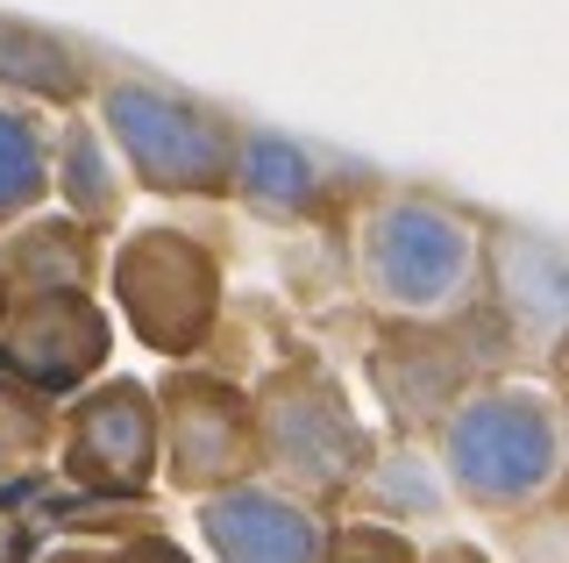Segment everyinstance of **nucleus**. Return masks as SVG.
I'll return each mask as SVG.
<instances>
[{"label": "nucleus", "instance_id": "f257e3e1", "mask_svg": "<svg viewBox=\"0 0 569 563\" xmlns=\"http://www.w3.org/2000/svg\"><path fill=\"white\" fill-rule=\"evenodd\" d=\"M29 79V86H43V93H71V58L50 37H36V29H14V22H0V79Z\"/></svg>", "mask_w": 569, "mask_h": 563}, {"label": "nucleus", "instance_id": "f03ea898", "mask_svg": "<svg viewBox=\"0 0 569 563\" xmlns=\"http://www.w3.org/2000/svg\"><path fill=\"white\" fill-rule=\"evenodd\" d=\"M36 192V136L14 115H0V215H14Z\"/></svg>", "mask_w": 569, "mask_h": 563}, {"label": "nucleus", "instance_id": "7ed1b4c3", "mask_svg": "<svg viewBox=\"0 0 569 563\" xmlns=\"http://www.w3.org/2000/svg\"><path fill=\"white\" fill-rule=\"evenodd\" d=\"M22 550H29V535H22L8 514H0V563H22Z\"/></svg>", "mask_w": 569, "mask_h": 563}]
</instances>
